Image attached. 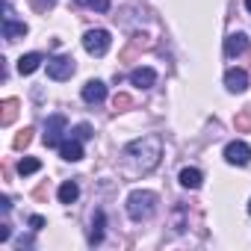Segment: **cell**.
Returning <instances> with one entry per match:
<instances>
[{"instance_id":"7402d4cb","label":"cell","mask_w":251,"mask_h":251,"mask_svg":"<svg viewBox=\"0 0 251 251\" xmlns=\"http://www.w3.org/2000/svg\"><path fill=\"white\" fill-rule=\"evenodd\" d=\"M71 136H74V139H80V142H86V139H92L95 133H92V127H89V124H77Z\"/></svg>"},{"instance_id":"5b68a950","label":"cell","mask_w":251,"mask_h":251,"mask_svg":"<svg viewBox=\"0 0 251 251\" xmlns=\"http://www.w3.org/2000/svg\"><path fill=\"white\" fill-rule=\"evenodd\" d=\"M74 68H77V65H74L71 56H62V53H59V56H50V59H48V77H50V80H68V77L74 74Z\"/></svg>"},{"instance_id":"44dd1931","label":"cell","mask_w":251,"mask_h":251,"mask_svg":"<svg viewBox=\"0 0 251 251\" xmlns=\"http://www.w3.org/2000/svg\"><path fill=\"white\" fill-rule=\"evenodd\" d=\"M77 6H86V9H95V12H106L109 0H77Z\"/></svg>"},{"instance_id":"6da1fadb","label":"cell","mask_w":251,"mask_h":251,"mask_svg":"<svg viewBox=\"0 0 251 251\" xmlns=\"http://www.w3.org/2000/svg\"><path fill=\"white\" fill-rule=\"evenodd\" d=\"M160 157H163V139L157 133L133 139L118 154V175L124 180H139V177L151 175L160 166Z\"/></svg>"},{"instance_id":"ac0fdd59","label":"cell","mask_w":251,"mask_h":251,"mask_svg":"<svg viewBox=\"0 0 251 251\" xmlns=\"http://www.w3.org/2000/svg\"><path fill=\"white\" fill-rule=\"evenodd\" d=\"M233 127L239 133H251V106H242L236 115H233Z\"/></svg>"},{"instance_id":"2e32d148","label":"cell","mask_w":251,"mask_h":251,"mask_svg":"<svg viewBox=\"0 0 251 251\" xmlns=\"http://www.w3.org/2000/svg\"><path fill=\"white\" fill-rule=\"evenodd\" d=\"M42 62H45V59H42V53H24V56L18 59V71L27 77V74H33Z\"/></svg>"},{"instance_id":"8fae6325","label":"cell","mask_w":251,"mask_h":251,"mask_svg":"<svg viewBox=\"0 0 251 251\" xmlns=\"http://www.w3.org/2000/svg\"><path fill=\"white\" fill-rule=\"evenodd\" d=\"M27 33H30V27H27L24 21H12V18H6V21H3V39H6V42L24 39Z\"/></svg>"},{"instance_id":"cb8c5ba5","label":"cell","mask_w":251,"mask_h":251,"mask_svg":"<svg viewBox=\"0 0 251 251\" xmlns=\"http://www.w3.org/2000/svg\"><path fill=\"white\" fill-rule=\"evenodd\" d=\"M33 6H36L39 12H45V9H50V6H53V0H33Z\"/></svg>"},{"instance_id":"4fadbf2b","label":"cell","mask_w":251,"mask_h":251,"mask_svg":"<svg viewBox=\"0 0 251 251\" xmlns=\"http://www.w3.org/2000/svg\"><path fill=\"white\" fill-rule=\"evenodd\" d=\"M103 227H106V216H103V210H98V213H95V219H92L89 245H100V242H103Z\"/></svg>"},{"instance_id":"277c9868","label":"cell","mask_w":251,"mask_h":251,"mask_svg":"<svg viewBox=\"0 0 251 251\" xmlns=\"http://www.w3.org/2000/svg\"><path fill=\"white\" fill-rule=\"evenodd\" d=\"M65 127H68V121H65V115H50L48 118V124H45V145L48 148H59L62 145V133H65Z\"/></svg>"},{"instance_id":"d6986e66","label":"cell","mask_w":251,"mask_h":251,"mask_svg":"<svg viewBox=\"0 0 251 251\" xmlns=\"http://www.w3.org/2000/svg\"><path fill=\"white\" fill-rule=\"evenodd\" d=\"M39 169H42V163H39L36 157H24V160L18 163V175H21V177H27V175H36Z\"/></svg>"},{"instance_id":"52a82bcc","label":"cell","mask_w":251,"mask_h":251,"mask_svg":"<svg viewBox=\"0 0 251 251\" xmlns=\"http://www.w3.org/2000/svg\"><path fill=\"white\" fill-rule=\"evenodd\" d=\"M225 86H227V92L242 95V92L248 89V74H245L242 68H230V71L225 74Z\"/></svg>"},{"instance_id":"603a6c76","label":"cell","mask_w":251,"mask_h":251,"mask_svg":"<svg viewBox=\"0 0 251 251\" xmlns=\"http://www.w3.org/2000/svg\"><path fill=\"white\" fill-rule=\"evenodd\" d=\"M130 103H133V100H130V95H115V98H112V106H115L118 112H121V109H127Z\"/></svg>"},{"instance_id":"e0dca14e","label":"cell","mask_w":251,"mask_h":251,"mask_svg":"<svg viewBox=\"0 0 251 251\" xmlns=\"http://www.w3.org/2000/svg\"><path fill=\"white\" fill-rule=\"evenodd\" d=\"M77 198H80V186H77L74 180H65V183L59 186V201H62V204H74Z\"/></svg>"},{"instance_id":"30bf717a","label":"cell","mask_w":251,"mask_h":251,"mask_svg":"<svg viewBox=\"0 0 251 251\" xmlns=\"http://www.w3.org/2000/svg\"><path fill=\"white\" fill-rule=\"evenodd\" d=\"M59 157L65 160V163H77V160H83V142L80 139H65L62 145H59Z\"/></svg>"},{"instance_id":"8992f818","label":"cell","mask_w":251,"mask_h":251,"mask_svg":"<svg viewBox=\"0 0 251 251\" xmlns=\"http://www.w3.org/2000/svg\"><path fill=\"white\" fill-rule=\"evenodd\" d=\"M225 160L230 163V166H248V160H251V148L245 145V142H227V148H225Z\"/></svg>"},{"instance_id":"83f0119b","label":"cell","mask_w":251,"mask_h":251,"mask_svg":"<svg viewBox=\"0 0 251 251\" xmlns=\"http://www.w3.org/2000/svg\"><path fill=\"white\" fill-rule=\"evenodd\" d=\"M248 216H251V201H248Z\"/></svg>"},{"instance_id":"3957f363","label":"cell","mask_w":251,"mask_h":251,"mask_svg":"<svg viewBox=\"0 0 251 251\" xmlns=\"http://www.w3.org/2000/svg\"><path fill=\"white\" fill-rule=\"evenodd\" d=\"M109 33L106 30H89L86 36H83V48H86V53L89 56H103L106 50H109Z\"/></svg>"},{"instance_id":"9a60e30c","label":"cell","mask_w":251,"mask_h":251,"mask_svg":"<svg viewBox=\"0 0 251 251\" xmlns=\"http://www.w3.org/2000/svg\"><path fill=\"white\" fill-rule=\"evenodd\" d=\"M0 109H3V112H0V124L9 127V124L15 121V115H18V100L15 98H6L3 103H0Z\"/></svg>"},{"instance_id":"ba28073f","label":"cell","mask_w":251,"mask_h":251,"mask_svg":"<svg viewBox=\"0 0 251 251\" xmlns=\"http://www.w3.org/2000/svg\"><path fill=\"white\" fill-rule=\"evenodd\" d=\"M130 83H133V86H139V89H151V86L157 83V71H154V68H148V65L133 68V71H130Z\"/></svg>"},{"instance_id":"484cf974","label":"cell","mask_w":251,"mask_h":251,"mask_svg":"<svg viewBox=\"0 0 251 251\" xmlns=\"http://www.w3.org/2000/svg\"><path fill=\"white\" fill-rule=\"evenodd\" d=\"M30 227H33V230H42V227H45V219H42V216H30Z\"/></svg>"},{"instance_id":"ffe728a7","label":"cell","mask_w":251,"mask_h":251,"mask_svg":"<svg viewBox=\"0 0 251 251\" xmlns=\"http://www.w3.org/2000/svg\"><path fill=\"white\" fill-rule=\"evenodd\" d=\"M30 142H33V127H24V130H21V133L15 136V142H12V148H15V151H21V148H27Z\"/></svg>"},{"instance_id":"7c38bea8","label":"cell","mask_w":251,"mask_h":251,"mask_svg":"<svg viewBox=\"0 0 251 251\" xmlns=\"http://www.w3.org/2000/svg\"><path fill=\"white\" fill-rule=\"evenodd\" d=\"M245 48H248V36H245V33H230V36L225 39V53H227V56H239Z\"/></svg>"},{"instance_id":"9c48e42d","label":"cell","mask_w":251,"mask_h":251,"mask_svg":"<svg viewBox=\"0 0 251 251\" xmlns=\"http://www.w3.org/2000/svg\"><path fill=\"white\" fill-rule=\"evenodd\" d=\"M83 100H86V103H100V100H106V86H103V80H89V83L83 86Z\"/></svg>"},{"instance_id":"5bb4252c","label":"cell","mask_w":251,"mask_h":251,"mask_svg":"<svg viewBox=\"0 0 251 251\" xmlns=\"http://www.w3.org/2000/svg\"><path fill=\"white\" fill-rule=\"evenodd\" d=\"M177 180H180V186H183V189H198V186H201V180H204V175H201V169H183Z\"/></svg>"},{"instance_id":"d4e9b609","label":"cell","mask_w":251,"mask_h":251,"mask_svg":"<svg viewBox=\"0 0 251 251\" xmlns=\"http://www.w3.org/2000/svg\"><path fill=\"white\" fill-rule=\"evenodd\" d=\"M9 236H12V227H9V225L3 222V225H0V242H6Z\"/></svg>"},{"instance_id":"4316f807","label":"cell","mask_w":251,"mask_h":251,"mask_svg":"<svg viewBox=\"0 0 251 251\" xmlns=\"http://www.w3.org/2000/svg\"><path fill=\"white\" fill-rule=\"evenodd\" d=\"M245 9H248V12H251V0H245Z\"/></svg>"},{"instance_id":"7a4b0ae2","label":"cell","mask_w":251,"mask_h":251,"mask_svg":"<svg viewBox=\"0 0 251 251\" xmlns=\"http://www.w3.org/2000/svg\"><path fill=\"white\" fill-rule=\"evenodd\" d=\"M157 204H160L157 192H151V189H133L127 195V216L133 222H148L157 213Z\"/></svg>"}]
</instances>
